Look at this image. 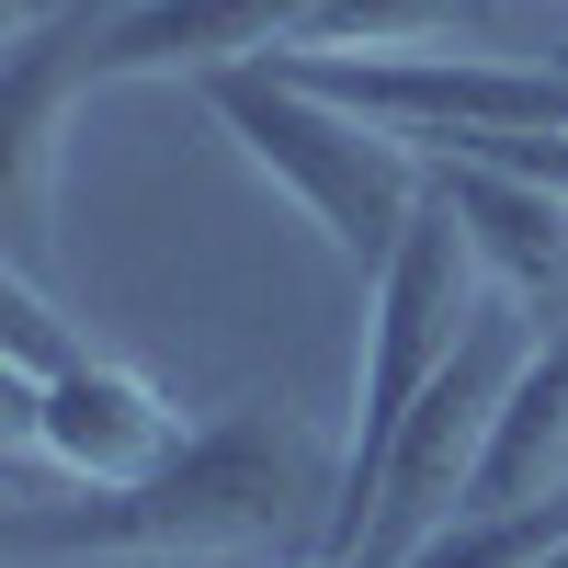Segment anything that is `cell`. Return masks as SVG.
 <instances>
[{
    "instance_id": "1",
    "label": "cell",
    "mask_w": 568,
    "mask_h": 568,
    "mask_svg": "<svg viewBox=\"0 0 568 568\" xmlns=\"http://www.w3.org/2000/svg\"><path fill=\"white\" fill-rule=\"evenodd\" d=\"M342 524V444L284 398H240L182 433L171 466L125 489L23 500L0 524L12 568H182V557H273L307 568Z\"/></svg>"
},
{
    "instance_id": "2",
    "label": "cell",
    "mask_w": 568,
    "mask_h": 568,
    "mask_svg": "<svg viewBox=\"0 0 568 568\" xmlns=\"http://www.w3.org/2000/svg\"><path fill=\"white\" fill-rule=\"evenodd\" d=\"M194 91H205V114L227 125V149H240L364 284L398 262V240L420 227V205H433V160H420L409 136L342 114L329 91H307L296 69H273V58L262 69H216Z\"/></svg>"
},
{
    "instance_id": "3",
    "label": "cell",
    "mask_w": 568,
    "mask_h": 568,
    "mask_svg": "<svg viewBox=\"0 0 568 568\" xmlns=\"http://www.w3.org/2000/svg\"><path fill=\"white\" fill-rule=\"evenodd\" d=\"M12 444L45 455V466H69L80 489H125V478H149V466L182 455V409L136 364L91 353V364L58 375V387H12Z\"/></svg>"
},
{
    "instance_id": "4",
    "label": "cell",
    "mask_w": 568,
    "mask_h": 568,
    "mask_svg": "<svg viewBox=\"0 0 568 568\" xmlns=\"http://www.w3.org/2000/svg\"><path fill=\"white\" fill-rule=\"evenodd\" d=\"M433 194L455 205L466 251H478L489 296L535 307V318H568V205L524 171H489V160H433Z\"/></svg>"
},
{
    "instance_id": "5",
    "label": "cell",
    "mask_w": 568,
    "mask_h": 568,
    "mask_svg": "<svg viewBox=\"0 0 568 568\" xmlns=\"http://www.w3.org/2000/svg\"><path fill=\"white\" fill-rule=\"evenodd\" d=\"M524 500H568V318L535 329L524 375L500 398V433H489V466H478V500L466 511H524Z\"/></svg>"
},
{
    "instance_id": "6",
    "label": "cell",
    "mask_w": 568,
    "mask_h": 568,
    "mask_svg": "<svg viewBox=\"0 0 568 568\" xmlns=\"http://www.w3.org/2000/svg\"><path fill=\"white\" fill-rule=\"evenodd\" d=\"M455 34H489V0H329L284 58H466Z\"/></svg>"
},
{
    "instance_id": "7",
    "label": "cell",
    "mask_w": 568,
    "mask_h": 568,
    "mask_svg": "<svg viewBox=\"0 0 568 568\" xmlns=\"http://www.w3.org/2000/svg\"><path fill=\"white\" fill-rule=\"evenodd\" d=\"M568 546V500H524V511H466L420 546L409 568H546Z\"/></svg>"
},
{
    "instance_id": "8",
    "label": "cell",
    "mask_w": 568,
    "mask_h": 568,
    "mask_svg": "<svg viewBox=\"0 0 568 568\" xmlns=\"http://www.w3.org/2000/svg\"><path fill=\"white\" fill-rule=\"evenodd\" d=\"M0 364H12V387H58L69 364H91V342L45 307L34 273H0Z\"/></svg>"
},
{
    "instance_id": "9",
    "label": "cell",
    "mask_w": 568,
    "mask_h": 568,
    "mask_svg": "<svg viewBox=\"0 0 568 568\" xmlns=\"http://www.w3.org/2000/svg\"><path fill=\"white\" fill-rule=\"evenodd\" d=\"M546 69H557V80H568V34H557V45H546Z\"/></svg>"
},
{
    "instance_id": "10",
    "label": "cell",
    "mask_w": 568,
    "mask_h": 568,
    "mask_svg": "<svg viewBox=\"0 0 568 568\" xmlns=\"http://www.w3.org/2000/svg\"><path fill=\"white\" fill-rule=\"evenodd\" d=\"M307 568H353V557H307Z\"/></svg>"
}]
</instances>
